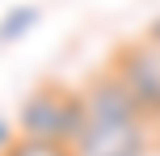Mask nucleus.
Here are the masks:
<instances>
[{"label":"nucleus","instance_id":"f257e3e1","mask_svg":"<svg viewBox=\"0 0 160 156\" xmlns=\"http://www.w3.org/2000/svg\"><path fill=\"white\" fill-rule=\"evenodd\" d=\"M80 131H84V97L80 93H63L55 84H47L21 106V135L25 139H47V143L76 148Z\"/></svg>","mask_w":160,"mask_h":156},{"label":"nucleus","instance_id":"f03ea898","mask_svg":"<svg viewBox=\"0 0 160 156\" xmlns=\"http://www.w3.org/2000/svg\"><path fill=\"white\" fill-rule=\"evenodd\" d=\"M152 131L148 114H114V118H84L76 139V156H148Z\"/></svg>","mask_w":160,"mask_h":156},{"label":"nucleus","instance_id":"7ed1b4c3","mask_svg":"<svg viewBox=\"0 0 160 156\" xmlns=\"http://www.w3.org/2000/svg\"><path fill=\"white\" fill-rule=\"evenodd\" d=\"M118 80L135 93V101L143 106V114L160 110V47L135 51L131 59H122L118 63Z\"/></svg>","mask_w":160,"mask_h":156},{"label":"nucleus","instance_id":"20e7f679","mask_svg":"<svg viewBox=\"0 0 160 156\" xmlns=\"http://www.w3.org/2000/svg\"><path fill=\"white\" fill-rule=\"evenodd\" d=\"M0 156H76V148H68V143H47V139H13Z\"/></svg>","mask_w":160,"mask_h":156},{"label":"nucleus","instance_id":"39448f33","mask_svg":"<svg viewBox=\"0 0 160 156\" xmlns=\"http://www.w3.org/2000/svg\"><path fill=\"white\" fill-rule=\"evenodd\" d=\"M34 21H38V13H34V8H13V13H8V21L0 25V42H13L17 34H25Z\"/></svg>","mask_w":160,"mask_h":156},{"label":"nucleus","instance_id":"423d86ee","mask_svg":"<svg viewBox=\"0 0 160 156\" xmlns=\"http://www.w3.org/2000/svg\"><path fill=\"white\" fill-rule=\"evenodd\" d=\"M152 47H160V21L152 25Z\"/></svg>","mask_w":160,"mask_h":156},{"label":"nucleus","instance_id":"0eeeda50","mask_svg":"<svg viewBox=\"0 0 160 156\" xmlns=\"http://www.w3.org/2000/svg\"><path fill=\"white\" fill-rule=\"evenodd\" d=\"M8 143H13V139H8V135H4V127H0V152H4Z\"/></svg>","mask_w":160,"mask_h":156}]
</instances>
